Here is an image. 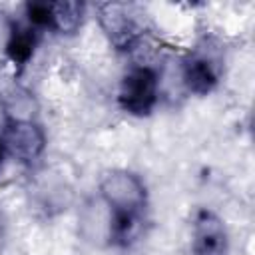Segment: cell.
I'll return each instance as SVG.
<instances>
[{
	"label": "cell",
	"mask_w": 255,
	"mask_h": 255,
	"mask_svg": "<svg viewBox=\"0 0 255 255\" xmlns=\"http://www.w3.org/2000/svg\"><path fill=\"white\" fill-rule=\"evenodd\" d=\"M100 199L116 217L143 215L147 207V189L143 179L128 169H114L100 181Z\"/></svg>",
	"instance_id": "cell-1"
},
{
	"label": "cell",
	"mask_w": 255,
	"mask_h": 255,
	"mask_svg": "<svg viewBox=\"0 0 255 255\" xmlns=\"http://www.w3.org/2000/svg\"><path fill=\"white\" fill-rule=\"evenodd\" d=\"M161 78L153 64H133L120 82L118 104L129 116H149L159 102Z\"/></svg>",
	"instance_id": "cell-2"
},
{
	"label": "cell",
	"mask_w": 255,
	"mask_h": 255,
	"mask_svg": "<svg viewBox=\"0 0 255 255\" xmlns=\"http://www.w3.org/2000/svg\"><path fill=\"white\" fill-rule=\"evenodd\" d=\"M0 143L4 153L22 165H36L46 151V131L32 116H10L4 122Z\"/></svg>",
	"instance_id": "cell-3"
},
{
	"label": "cell",
	"mask_w": 255,
	"mask_h": 255,
	"mask_svg": "<svg viewBox=\"0 0 255 255\" xmlns=\"http://www.w3.org/2000/svg\"><path fill=\"white\" fill-rule=\"evenodd\" d=\"M96 18L104 36L116 50L131 52L143 38V30L128 4H122V2L98 4Z\"/></svg>",
	"instance_id": "cell-4"
},
{
	"label": "cell",
	"mask_w": 255,
	"mask_h": 255,
	"mask_svg": "<svg viewBox=\"0 0 255 255\" xmlns=\"http://www.w3.org/2000/svg\"><path fill=\"white\" fill-rule=\"evenodd\" d=\"M223 74V58L211 46L195 48L181 64V84L189 94L205 96L219 84Z\"/></svg>",
	"instance_id": "cell-5"
},
{
	"label": "cell",
	"mask_w": 255,
	"mask_h": 255,
	"mask_svg": "<svg viewBox=\"0 0 255 255\" xmlns=\"http://www.w3.org/2000/svg\"><path fill=\"white\" fill-rule=\"evenodd\" d=\"M229 237L223 219L209 211L197 209L191 227V255H227Z\"/></svg>",
	"instance_id": "cell-6"
},
{
	"label": "cell",
	"mask_w": 255,
	"mask_h": 255,
	"mask_svg": "<svg viewBox=\"0 0 255 255\" xmlns=\"http://www.w3.org/2000/svg\"><path fill=\"white\" fill-rule=\"evenodd\" d=\"M38 40H40V30H36L28 22L10 20L8 28H6L4 50H6L8 58L14 64L24 66L32 58V54H34V50L38 46Z\"/></svg>",
	"instance_id": "cell-7"
},
{
	"label": "cell",
	"mask_w": 255,
	"mask_h": 255,
	"mask_svg": "<svg viewBox=\"0 0 255 255\" xmlns=\"http://www.w3.org/2000/svg\"><path fill=\"white\" fill-rule=\"evenodd\" d=\"M86 16V4L84 2H50L48 6V28L72 36L80 30Z\"/></svg>",
	"instance_id": "cell-8"
},
{
	"label": "cell",
	"mask_w": 255,
	"mask_h": 255,
	"mask_svg": "<svg viewBox=\"0 0 255 255\" xmlns=\"http://www.w3.org/2000/svg\"><path fill=\"white\" fill-rule=\"evenodd\" d=\"M6 231H8V221H6V215H4V211L0 207V249L6 243Z\"/></svg>",
	"instance_id": "cell-9"
},
{
	"label": "cell",
	"mask_w": 255,
	"mask_h": 255,
	"mask_svg": "<svg viewBox=\"0 0 255 255\" xmlns=\"http://www.w3.org/2000/svg\"><path fill=\"white\" fill-rule=\"evenodd\" d=\"M4 147H2V143H0V169H2V161H4Z\"/></svg>",
	"instance_id": "cell-10"
}]
</instances>
